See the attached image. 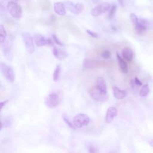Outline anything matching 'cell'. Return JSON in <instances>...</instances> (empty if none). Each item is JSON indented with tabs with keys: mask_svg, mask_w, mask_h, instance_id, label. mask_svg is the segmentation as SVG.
Wrapping results in <instances>:
<instances>
[{
	"mask_svg": "<svg viewBox=\"0 0 153 153\" xmlns=\"http://www.w3.org/2000/svg\"><path fill=\"white\" fill-rule=\"evenodd\" d=\"M7 8L8 12L13 18L16 20H19L22 17L23 14L22 8L17 2L13 1L8 2L7 5Z\"/></svg>",
	"mask_w": 153,
	"mask_h": 153,
	"instance_id": "6da1fadb",
	"label": "cell"
},
{
	"mask_svg": "<svg viewBox=\"0 0 153 153\" xmlns=\"http://www.w3.org/2000/svg\"><path fill=\"white\" fill-rule=\"evenodd\" d=\"M88 94L90 97L97 102H105L108 99V93H105L96 85L88 90Z\"/></svg>",
	"mask_w": 153,
	"mask_h": 153,
	"instance_id": "7a4b0ae2",
	"label": "cell"
},
{
	"mask_svg": "<svg viewBox=\"0 0 153 153\" xmlns=\"http://www.w3.org/2000/svg\"><path fill=\"white\" fill-rule=\"evenodd\" d=\"M89 117L82 113L78 114L73 118V124L76 128H81L83 126H87L90 123Z\"/></svg>",
	"mask_w": 153,
	"mask_h": 153,
	"instance_id": "3957f363",
	"label": "cell"
},
{
	"mask_svg": "<svg viewBox=\"0 0 153 153\" xmlns=\"http://www.w3.org/2000/svg\"><path fill=\"white\" fill-rule=\"evenodd\" d=\"M111 5L108 2H102L99 4L91 10V15L94 17H97L109 11L111 8Z\"/></svg>",
	"mask_w": 153,
	"mask_h": 153,
	"instance_id": "277c9868",
	"label": "cell"
},
{
	"mask_svg": "<svg viewBox=\"0 0 153 153\" xmlns=\"http://www.w3.org/2000/svg\"><path fill=\"white\" fill-rule=\"evenodd\" d=\"M22 38L27 52L29 54L33 53L35 51V47L33 39L31 35L28 32H23L22 34Z\"/></svg>",
	"mask_w": 153,
	"mask_h": 153,
	"instance_id": "5b68a950",
	"label": "cell"
},
{
	"mask_svg": "<svg viewBox=\"0 0 153 153\" xmlns=\"http://www.w3.org/2000/svg\"><path fill=\"white\" fill-rule=\"evenodd\" d=\"M1 72L5 78L11 82H14L15 79V75L11 67L8 66L4 62H1L0 65Z\"/></svg>",
	"mask_w": 153,
	"mask_h": 153,
	"instance_id": "8992f818",
	"label": "cell"
},
{
	"mask_svg": "<svg viewBox=\"0 0 153 153\" xmlns=\"http://www.w3.org/2000/svg\"><path fill=\"white\" fill-rule=\"evenodd\" d=\"M63 4H65L66 8H67L68 11L76 15L81 14L84 10V7L81 3H76V4H74L71 1H66L64 2Z\"/></svg>",
	"mask_w": 153,
	"mask_h": 153,
	"instance_id": "52a82bcc",
	"label": "cell"
},
{
	"mask_svg": "<svg viewBox=\"0 0 153 153\" xmlns=\"http://www.w3.org/2000/svg\"><path fill=\"white\" fill-rule=\"evenodd\" d=\"M60 102V97L56 93H51L48 94L45 99V104L47 107L50 108H55L59 105Z\"/></svg>",
	"mask_w": 153,
	"mask_h": 153,
	"instance_id": "ba28073f",
	"label": "cell"
},
{
	"mask_svg": "<svg viewBox=\"0 0 153 153\" xmlns=\"http://www.w3.org/2000/svg\"><path fill=\"white\" fill-rule=\"evenodd\" d=\"M2 44H4L2 45V52L4 55L9 60H12L13 58V53L11 40L10 39H8Z\"/></svg>",
	"mask_w": 153,
	"mask_h": 153,
	"instance_id": "9c48e42d",
	"label": "cell"
},
{
	"mask_svg": "<svg viewBox=\"0 0 153 153\" xmlns=\"http://www.w3.org/2000/svg\"><path fill=\"white\" fill-rule=\"evenodd\" d=\"M34 40L36 45L38 47H42L46 45H53V41L51 39L46 38L40 34L35 35Z\"/></svg>",
	"mask_w": 153,
	"mask_h": 153,
	"instance_id": "30bf717a",
	"label": "cell"
},
{
	"mask_svg": "<svg viewBox=\"0 0 153 153\" xmlns=\"http://www.w3.org/2000/svg\"><path fill=\"white\" fill-rule=\"evenodd\" d=\"M149 26L148 22L144 19L139 20V22L136 25H134L135 31L139 34H142L145 32L149 27Z\"/></svg>",
	"mask_w": 153,
	"mask_h": 153,
	"instance_id": "8fae6325",
	"label": "cell"
},
{
	"mask_svg": "<svg viewBox=\"0 0 153 153\" xmlns=\"http://www.w3.org/2000/svg\"><path fill=\"white\" fill-rule=\"evenodd\" d=\"M117 109L115 107L111 106L109 107L107 109L106 117H105V121L107 123H111L115 117L117 115Z\"/></svg>",
	"mask_w": 153,
	"mask_h": 153,
	"instance_id": "7c38bea8",
	"label": "cell"
},
{
	"mask_svg": "<svg viewBox=\"0 0 153 153\" xmlns=\"http://www.w3.org/2000/svg\"><path fill=\"white\" fill-rule=\"evenodd\" d=\"M53 9L54 12L59 16H65L66 13L65 4L60 2H55L53 5Z\"/></svg>",
	"mask_w": 153,
	"mask_h": 153,
	"instance_id": "4fadbf2b",
	"label": "cell"
},
{
	"mask_svg": "<svg viewBox=\"0 0 153 153\" xmlns=\"http://www.w3.org/2000/svg\"><path fill=\"white\" fill-rule=\"evenodd\" d=\"M112 90L114 96L117 99H123L127 96V92L126 90H121L117 86H114L112 87Z\"/></svg>",
	"mask_w": 153,
	"mask_h": 153,
	"instance_id": "5bb4252c",
	"label": "cell"
},
{
	"mask_svg": "<svg viewBox=\"0 0 153 153\" xmlns=\"http://www.w3.org/2000/svg\"><path fill=\"white\" fill-rule=\"evenodd\" d=\"M97 65L98 64L96 60L90 59H85L82 64V69L83 70L93 69L95 68Z\"/></svg>",
	"mask_w": 153,
	"mask_h": 153,
	"instance_id": "9a60e30c",
	"label": "cell"
},
{
	"mask_svg": "<svg viewBox=\"0 0 153 153\" xmlns=\"http://www.w3.org/2000/svg\"><path fill=\"white\" fill-rule=\"evenodd\" d=\"M53 54L56 59H57L60 60H64L65 58H66L68 57V54L66 52H65L63 51H62L60 50H59L56 47H53Z\"/></svg>",
	"mask_w": 153,
	"mask_h": 153,
	"instance_id": "2e32d148",
	"label": "cell"
},
{
	"mask_svg": "<svg viewBox=\"0 0 153 153\" xmlns=\"http://www.w3.org/2000/svg\"><path fill=\"white\" fill-rule=\"evenodd\" d=\"M117 57L119 65V67L121 71V72L124 74H126L128 72V66L127 63L120 56L119 54L117 53Z\"/></svg>",
	"mask_w": 153,
	"mask_h": 153,
	"instance_id": "e0dca14e",
	"label": "cell"
},
{
	"mask_svg": "<svg viewBox=\"0 0 153 153\" xmlns=\"http://www.w3.org/2000/svg\"><path fill=\"white\" fill-rule=\"evenodd\" d=\"M122 55L123 58L128 61V62H131L133 59V53L132 50L128 48V47H126L124 48L122 50Z\"/></svg>",
	"mask_w": 153,
	"mask_h": 153,
	"instance_id": "ac0fdd59",
	"label": "cell"
},
{
	"mask_svg": "<svg viewBox=\"0 0 153 153\" xmlns=\"http://www.w3.org/2000/svg\"><path fill=\"white\" fill-rule=\"evenodd\" d=\"M96 86L98 87L99 89L102 90L105 93H108L107 91V87L105 80L102 77H98L96 80Z\"/></svg>",
	"mask_w": 153,
	"mask_h": 153,
	"instance_id": "d6986e66",
	"label": "cell"
},
{
	"mask_svg": "<svg viewBox=\"0 0 153 153\" xmlns=\"http://www.w3.org/2000/svg\"><path fill=\"white\" fill-rule=\"evenodd\" d=\"M149 92V87L148 84H146L142 86L139 91V94L140 97H145L148 94Z\"/></svg>",
	"mask_w": 153,
	"mask_h": 153,
	"instance_id": "ffe728a7",
	"label": "cell"
},
{
	"mask_svg": "<svg viewBox=\"0 0 153 153\" xmlns=\"http://www.w3.org/2000/svg\"><path fill=\"white\" fill-rule=\"evenodd\" d=\"M60 70H61L60 65H57L56 67V69L54 71L53 74V79L54 82H57L59 80Z\"/></svg>",
	"mask_w": 153,
	"mask_h": 153,
	"instance_id": "44dd1931",
	"label": "cell"
},
{
	"mask_svg": "<svg viewBox=\"0 0 153 153\" xmlns=\"http://www.w3.org/2000/svg\"><path fill=\"white\" fill-rule=\"evenodd\" d=\"M7 37V32L6 30L2 25H1L0 26V41L1 43H4L6 40Z\"/></svg>",
	"mask_w": 153,
	"mask_h": 153,
	"instance_id": "7402d4cb",
	"label": "cell"
},
{
	"mask_svg": "<svg viewBox=\"0 0 153 153\" xmlns=\"http://www.w3.org/2000/svg\"><path fill=\"white\" fill-rule=\"evenodd\" d=\"M62 118H63L64 122H65L71 128H72V129H73V130H75V129L76 128V127H75V126L74 125L73 123H72V122L70 121V120L69 119L68 117L66 114H62Z\"/></svg>",
	"mask_w": 153,
	"mask_h": 153,
	"instance_id": "603a6c76",
	"label": "cell"
},
{
	"mask_svg": "<svg viewBox=\"0 0 153 153\" xmlns=\"http://www.w3.org/2000/svg\"><path fill=\"white\" fill-rule=\"evenodd\" d=\"M116 10H117V6L116 5H113L110 10H109V12L108 13V19H112L113 18V17L115 15V13L116 12Z\"/></svg>",
	"mask_w": 153,
	"mask_h": 153,
	"instance_id": "cb8c5ba5",
	"label": "cell"
},
{
	"mask_svg": "<svg viewBox=\"0 0 153 153\" xmlns=\"http://www.w3.org/2000/svg\"><path fill=\"white\" fill-rule=\"evenodd\" d=\"M88 153H99L98 148L94 145H90L88 146Z\"/></svg>",
	"mask_w": 153,
	"mask_h": 153,
	"instance_id": "d4e9b609",
	"label": "cell"
},
{
	"mask_svg": "<svg viewBox=\"0 0 153 153\" xmlns=\"http://www.w3.org/2000/svg\"><path fill=\"white\" fill-rule=\"evenodd\" d=\"M130 20H131V22L133 23V25H136V24L139 22V19H138L137 17L136 16V15H135V14H133V13L130 14Z\"/></svg>",
	"mask_w": 153,
	"mask_h": 153,
	"instance_id": "484cf974",
	"label": "cell"
},
{
	"mask_svg": "<svg viewBox=\"0 0 153 153\" xmlns=\"http://www.w3.org/2000/svg\"><path fill=\"white\" fill-rule=\"evenodd\" d=\"M101 56L105 59H109L111 56V53L109 50H104L102 51V54H101Z\"/></svg>",
	"mask_w": 153,
	"mask_h": 153,
	"instance_id": "4316f807",
	"label": "cell"
},
{
	"mask_svg": "<svg viewBox=\"0 0 153 153\" xmlns=\"http://www.w3.org/2000/svg\"><path fill=\"white\" fill-rule=\"evenodd\" d=\"M53 41H54L58 45H60V46L63 45L62 42L59 39V38H57V36L55 34H53Z\"/></svg>",
	"mask_w": 153,
	"mask_h": 153,
	"instance_id": "83f0119b",
	"label": "cell"
},
{
	"mask_svg": "<svg viewBox=\"0 0 153 153\" xmlns=\"http://www.w3.org/2000/svg\"><path fill=\"white\" fill-rule=\"evenodd\" d=\"M86 32H87V33L89 35H90L91 36H92V37H93V38H98V37H99L98 34H97V33L93 32V31H91V30H90L87 29V30H86Z\"/></svg>",
	"mask_w": 153,
	"mask_h": 153,
	"instance_id": "f1b7e54d",
	"label": "cell"
},
{
	"mask_svg": "<svg viewBox=\"0 0 153 153\" xmlns=\"http://www.w3.org/2000/svg\"><path fill=\"white\" fill-rule=\"evenodd\" d=\"M134 82L135 85H137V86H140V85H142V82L139 80V79L137 76H136V77L134 78Z\"/></svg>",
	"mask_w": 153,
	"mask_h": 153,
	"instance_id": "f546056e",
	"label": "cell"
},
{
	"mask_svg": "<svg viewBox=\"0 0 153 153\" xmlns=\"http://www.w3.org/2000/svg\"><path fill=\"white\" fill-rule=\"evenodd\" d=\"M8 100H5V101H3V102H1V109H2L4 106H5L8 103Z\"/></svg>",
	"mask_w": 153,
	"mask_h": 153,
	"instance_id": "4dcf8cb0",
	"label": "cell"
},
{
	"mask_svg": "<svg viewBox=\"0 0 153 153\" xmlns=\"http://www.w3.org/2000/svg\"><path fill=\"white\" fill-rule=\"evenodd\" d=\"M118 2H119L120 5L121 7H124V0H118Z\"/></svg>",
	"mask_w": 153,
	"mask_h": 153,
	"instance_id": "1f68e13d",
	"label": "cell"
},
{
	"mask_svg": "<svg viewBox=\"0 0 153 153\" xmlns=\"http://www.w3.org/2000/svg\"><path fill=\"white\" fill-rule=\"evenodd\" d=\"M149 145H151V146L153 147V139H151V140L149 141Z\"/></svg>",
	"mask_w": 153,
	"mask_h": 153,
	"instance_id": "d6a6232c",
	"label": "cell"
},
{
	"mask_svg": "<svg viewBox=\"0 0 153 153\" xmlns=\"http://www.w3.org/2000/svg\"><path fill=\"white\" fill-rule=\"evenodd\" d=\"M91 1L93 2V3H97L99 1V0H91Z\"/></svg>",
	"mask_w": 153,
	"mask_h": 153,
	"instance_id": "836d02e7",
	"label": "cell"
},
{
	"mask_svg": "<svg viewBox=\"0 0 153 153\" xmlns=\"http://www.w3.org/2000/svg\"><path fill=\"white\" fill-rule=\"evenodd\" d=\"M108 153H117V152L116 151H111V152H109Z\"/></svg>",
	"mask_w": 153,
	"mask_h": 153,
	"instance_id": "e575fe53",
	"label": "cell"
},
{
	"mask_svg": "<svg viewBox=\"0 0 153 153\" xmlns=\"http://www.w3.org/2000/svg\"><path fill=\"white\" fill-rule=\"evenodd\" d=\"M16 1H17V0H16Z\"/></svg>",
	"mask_w": 153,
	"mask_h": 153,
	"instance_id": "d590c367",
	"label": "cell"
}]
</instances>
